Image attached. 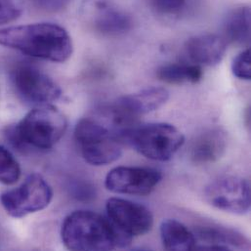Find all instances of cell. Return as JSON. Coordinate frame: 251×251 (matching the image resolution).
Segmentation results:
<instances>
[{
  "mask_svg": "<svg viewBox=\"0 0 251 251\" xmlns=\"http://www.w3.org/2000/svg\"><path fill=\"white\" fill-rule=\"evenodd\" d=\"M10 78L17 95L23 101L35 106L50 105L62 93L50 76L28 63L17 64L10 73Z\"/></svg>",
  "mask_w": 251,
  "mask_h": 251,
  "instance_id": "cell-7",
  "label": "cell"
},
{
  "mask_svg": "<svg viewBox=\"0 0 251 251\" xmlns=\"http://www.w3.org/2000/svg\"><path fill=\"white\" fill-rule=\"evenodd\" d=\"M169 98V92L162 87H151L119 99L115 106L129 119L136 121L139 116L156 111Z\"/></svg>",
  "mask_w": 251,
  "mask_h": 251,
  "instance_id": "cell-13",
  "label": "cell"
},
{
  "mask_svg": "<svg viewBox=\"0 0 251 251\" xmlns=\"http://www.w3.org/2000/svg\"><path fill=\"white\" fill-rule=\"evenodd\" d=\"M75 138L82 157L91 165L113 163L123 154V143L100 120H80L75 129Z\"/></svg>",
  "mask_w": 251,
  "mask_h": 251,
  "instance_id": "cell-4",
  "label": "cell"
},
{
  "mask_svg": "<svg viewBox=\"0 0 251 251\" xmlns=\"http://www.w3.org/2000/svg\"><path fill=\"white\" fill-rule=\"evenodd\" d=\"M227 42L216 34H201L190 38L185 44L189 59L198 66H215L225 56Z\"/></svg>",
  "mask_w": 251,
  "mask_h": 251,
  "instance_id": "cell-14",
  "label": "cell"
},
{
  "mask_svg": "<svg viewBox=\"0 0 251 251\" xmlns=\"http://www.w3.org/2000/svg\"><path fill=\"white\" fill-rule=\"evenodd\" d=\"M227 134L219 128H209L196 137L190 147V158L197 164H209L219 160L227 150Z\"/></svg>",
  "mask_w": 251,
  "mask_h": 251,
  "instance_id": "cell-12",
  "label": "cell"
},
{
  "mask_svg": "<svg viewBox=\"0 0 251 251\" xmlns=\"http://www.w3.org/2000/svg\"><path fill=\"white\" fill-rule=\"evenodd\" d=\"M205 200L213 207L234 214H245L251 209V185L248 180L225 176L210 183L204 191Z\"/></svg>",
  "mask_w": 251,
  "mask_h": 251,
  "instance_id": "cell-8",
  "label": "cell"
},
{
  "mask_svg": "<svg viewBox=\"0 0 251 251\" xmlns=\"http://www.w3.org/2000/svg\"><path fill=\"white\" fill-rule=\"evenodd\" d=\"M107 218L117 231L132 239L149 233L153 225L151 212L144 205L120 198L106 203Z\"/></svg>",
  "mask_w": 251,
  "mask_h": 251,
  "instance_id": "cell-9",
  "label": "cell"
},
{
  "mask_svg": "<svg viewBox=\"0 0 251 251\" xmlns=\"http://www.w3.org/2000/svg\"><path fill=\"white\" fill-rule=\"evenodd\" d=\"M37 9L47 12H57L64 9L71 0H26Z\"/></svg>",
  "mask_w": 251,
  "mask_h": 251,
  "instance_id": "cell-23",
  "label": "cell"
},
{
  "mask_svg": "<svg viewBox=\"0 0 251 251\" xmlns=\"http://www.w3.org/2000/svg\"><path fill=\"white\" fill-rule=\"evenodd\" d=\"M53 199L48 182L39 174H30L19 187L0 196V202L10 216L23 218L46 208Z\"/></svg>",
  "mask_w": 251,
  "mask_h": 251,
  "instance_id": "cell-6",
  "label": "cell"
},
{
  "mask_svg": "<svg viewBox=\"0 0 251 251\" xmlns=\"http://www.w3.org/2000/svg\"><path fill=\"white\" fill-rule=\"evenodd\" d=\"M197 241L203 245L197 246L196 251H231L232 249L250 250L251 244L243 234L231 228L218 225L198 226L193 231Z\"/></svg>",
  "mask_w": 251,
  "mask_h": 251,
  "instance_id": "cell-11",
  "label": "cell"
},
{
  "mask_svg": "<svg viewBox=\"0 0 251 251\" xmlns=\"http://www.w3.org/2000/svg\"><path fill=\"white\" fill-rule=\"evenodd\" d=\"M99 29L103 33L119 35L126 32L131 26L130 19L119 12H107L98 22Z\"/></svg>",
  "mask_w": 251,
  "mask_h": 251,
  "instance_id": "cell-19",
  "label": "cell"
},
{
  "mask_svg": "<svg viewBox=\"0 0 251 251\" xmlns=\"http://www.w3.org/2000/svg\"><path fill=\"white\" fill-rule=\"evenodd\" d=\"M21 177V167L14 155L5 147L0 146V183L13 185Z\"/></svg>",
  "mask_w": 251,
  "mask_h": 251,
  "instance_id": "cell-18",
  "label": "cell"
},
{
  "mask_svg": "<svg viewBox=\"0 0 251 251\" xmlns=\"http://www.w3.org/2000/svg\"><path fill=\"white\" fill-rule=\"evenodd\" d=\"M21 14L22 10L14 0H0V25L17 20Z\"/></svg>",
  "mask_w": 251,
  "mask_h": 251,
  "instance_id": "cell-22",
  "label": "cell"
},
{
  "mask_svg": "<svg viewBox=\"0 0 251 251\" xmlns=\"http://www.w3.org/2000/svg\"><path fill=\"white\" fill-rule=\"evenodd\" d=\"M68 127L67 119L51 105L37 106L16 126L7 130L10 143L21 151L53 148L64 136Z\"/></svg>",
  "mask_w": 251,
  "mask_h": 251,
  "instance_id": "cell-3",
  "label": "cell"
},
{
  "mask_svg": "<svg viewBox=\"0 0 251 251\" xmlns=\"http://www.w3.org/2000/svg\"><path fill=\"white\" fill-rule=\"evenodd\" d=\"M232 72L240 79L250 80L251 78V50L247 49L240 53L233 61Z\"/></svg>",
  "mask_w": 251,
  "mask_h": 251,
  "instance_id": "cell-20",
  "label": "cell"
},
{
  "mask_svg": "<svg viewBox=\"0 0 251 251\" xmlns=\"http://www.w3.org/2000/svg\"><path fill=\"white\" fill-rule=\"evenodd\" d=\"M61 237L70 251H113L128 247L132 241L117 231L108 218L87 210L70 214L62 225Z\"/></svg>",
  "mask_w": 251,
  "mask_h": 251,
  "instance_id": "cell-2",
  "label": "cell"
},
{
  "mask_svg": "<svg viewBox=\"0 0 251 251\" xmlns=\"http://www.w3.org/2000/svg\"><path fill=\"white\" fill-rule=\"evenodd\" d=\"M160 238L166 251H195L198 246L194 232L174 219L162 221L160 225Z\"/></svg>",
  "mask_w": 251,
  "mask_h": 251,
  "instance_id": "cell-15",
  "label": "cell"
},
{
  "mask_svg": "<svg viewBox=\"0 0 251 251\" xmlns=\"http://www.w3.org/2000/svg\"><path fill=\"white\" fill-rule=\"evenodd\" d=\"M126 142L150 159L165 161L184 145L185 138L175 126L157 123L134 126L127 133Z\"/></svg>",
  "mask_w": 251,
  "mask_h": 251,
  "instance_id": "cell-5",
  "label": "cell"
},
{
  "mask_svg": "<svg viewBox=\"0 0 251 251\" xmlns=\"http://www.w3.org/2000/svg\"><path fill=\"white\" fill-rule=\"evenodd\" d=\"M161 178L160 172L152 168L119 166L108 173L105 186L115 194L146 196L154 190Z\"/></svg>",
  "mask_w": 251,
  "mask_h": 251,
  "instance_id": "cell-10",
  "label": "cell"
},
{
  "mask_svg": "<svg viewBox=\"0 0 251 251\" xmlns=\"http://www.w3.org/2000/svg\"><path fill=\"white\" fill-rule=\"evenodd\" d=\"M224 40L236 45L248 44L251 40V10L241 7L233 10L223 25Z\"/></svg>",
  "mask_w": 251,
  "mask_h": 251,
  "instance_id": "cell-16",
  "label": "cell"
},
{
  "mask_svg": "<svg viewBox=\"0 0 251 251\" xmlns=\"http://www.w3.org/2000/svg\"><path fill=\"white\" fill-rule=\"evenodd\" d=\"M202 75L201 66L195 64H168L156 71L157 78L168 84L198 83Z\"/></svg>",
  "mask_w": 251,
  "mask_h": 251,
  "instance_id": "cell-17",
  "label": "cell"
},
{
  "mask_svg": "<svg viewBox=\"0 0 251 251\" xmlns=\"http://www.w3.org/2000/svg\"><path fill=\"white\" fill-rule=\"evenodd\" d=\"M187 0H151L152 8L162 15L179 13L186 5Z\"/></svg>",
  "mask_w": 251,
  "mask_h": 251,
  "instance_id": "cell-21",
  "label": "cell"
},
{
  "mask_svg": "<svg viewBox=\"0 0 251 251\" xmlns=\"http://www.w3.org/2000/svg\"><path fill=\"white\" fill-rule=\"evenodd\" d=\"M0 45L45 61L63 63L73 54L68 31L55 24L38 23L0 29Z\"/></svg>",
  "mask_w": 251,
  "mask_h": 251,
  "instance_id": "cell-1",
  "label": "cell"
}]
</instances>
